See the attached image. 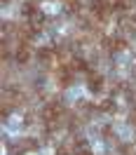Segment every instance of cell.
I'll use <instances>...</instances> for the list:
<instances>
[{
	"instance_id": "obj_1",
	"label": "cell",
	"mask_w": 136,
	"mask_h": 155,
	"mask_svg": "<svg viewBox=\"0 0 136 155\" xmlns=\"http://www.w3.org/2000/svg\"><path fill=\"white\" fill-rule=\"evenodd\" d=\"M75 68L70 66V64H59L54 71H52V78H54V82H57L59 89H68L75 85Z\"/></svg>"
},
{
	"instance_id": "obj_2",
	"label": "cell",
	"mask_w": 136,
	"mask_h": 155,
	"mask_svg": "<svg viewBox=\"0 0 136 155\" xmlns=\"http://www.w3.org/2000/svg\"><path fill=\"white\" fill-rule=\"evenodd\" d=\"M127 42L129 40L125 38V35H103L101 38V49H103V54H108V57H113V54H117V52H125L127 49Z\"/></svg>"
},
{
	"instance_id": "obj_3",
	"label": "cell",
	"mask_w": 136,
	"mask_h": 155,
	"mask_svg": "<svg viewBox=\"0 0 136 155\" xmlns=\"http://www.w3.org/2000/svg\"><path fill=\"white\" fill-rule=\"evenodd\" d=\"M85 78H87V89L92 92V94H103V92L108 89V80L99 73L96 68H94V71H89Z\"/></svg>"
},
{
	"instance_id": "obj_4",
	"label": "cell",
	"mask_w": 136,
	"mask_h": 155,
	"mask_svg": "<svg viewBox=\"0 0 136 155\" xmlns=\"http://www.w3.org/2000/svg\"><path fill=\"white\" fill-rule=\"evenodd\" d=\"M101 139H103L106 143H113V146H115V148H117V146H120V143H122V141L117 139V132H115V129H113V127H110V125L101 127Z\"/></svg>"
},
{
	"instance_id": "obj_5",
	"label": "cell",
	"mask_w": 136,
	"mask_h": 155,
	"mask_svg": "<svg viewBox=\"0 0 136 155\" xmlns=\"http://www.w3.org/2000/svg\"><path fill=\"white\" fill-rule=\"evenodd\" d=\"M96 110L99 113H115V101H113V97L103 99L101 104H96Z\"/></svg>"
},
{
	"instance_id": "obj_6",
	"label": "cell",
	"mask_w": 136,
	"mask_h": 155,
	"mask_svg": "<svg viewBox=\"0 0 136 155\" xmlns=\"http://www.w3.org/2000/svg\"><path fill=\"white\" fill-rule=\"evenodd\" d=\"M78 155H94V153H92V150H89V148H85V150H80Z\"/></svg>"
}]
</instances>
